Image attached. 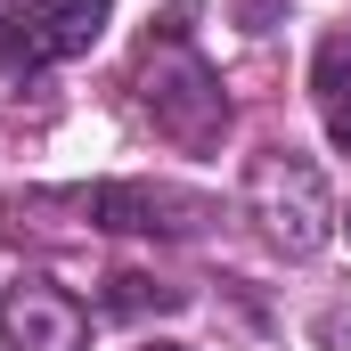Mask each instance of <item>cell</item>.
Returning a JSON list of instances; mask_svg holds the SVG:
<instances>
[{
    "instance_id": "8992f818",
    "label": "cell",
    "mask_w": 351,
    "mask_h": 351,
    "mask_svg": "<svg viewBox=\"0 0 351 351\" xmlns=\"http://www.w3.org/2000/svg\"><path fill=\"white\" fill-rule=\"evenodd\" d=\"M180 302H188L180 286H156V278H139V269L106 278V311H114V319H139V311H180Z\"/></svg>"
},
{
    "instance_id": "52a82bcc",
    "label": "cell",
    "mask_w": 351,
    "mask_h": 351,
    "mask_svg": "<svg viewBox=\"0 0 351 351\" xmlns=\"http://www.w3.org/2000/svg\"><path fill=\"white\" fill-rule=\"evenodd\" d=\"M311 90H319L327 106H343V98H351V41H327V49H319V66H311Z\"/></svg>"
},
{
    "instance_id": "5b68a950",
    "label": "cell",
    "mask_w": 351,
    "mask_h": 351,
    "mask_svg": "<svg viewBox=\"0 0 351 351\" xmlns=\"http://www.w3.org/2000/svg\"><path fill=\"white\" fill-rule=\"evenodd\" d=\"M82 204H90V221H98V229H164L156 213H164L172 196H156V188H90Z\"/></svg>"
},
{
    "instance_id": "30bf717a",
    "label": "cell",
    "mask_w": 351,
    "mask_h": 351,
    "mask_svg": "<svg viewBox=\"0 0 351 351\" xmlns=\"http://www.w3.org/2000/svg\"><path fill=\"white\" fill-rule=\"evenodd\" d=\"M343 229H351V213H343Z\"/></svg>"
},
{
    "instance_id": "6da1fadb",
    "label": "cell",
    "mask_w": 351,
    "mask_h": 351,
    "mask_svg": "<svg viewBox=\"0 0 351 351\" xmlns=\"http://www.w3.org/2000/svg\"><path fill=\"white\" fill-rule=\"evenodd\" d=\"M245 196H254V213H262L269 245H286V254H319L327 229H335L327 180H319L311 156H294V147H269L262 164L245 172Z\"/></svg>"
},
{
    "instance_id": "3957f363",
    "label": "cell",
    "mask_w": 351,
    "mask_h": 351,
    "mask_svg": "<svg viewBox=\"0 0 351 351\" xmlns=\"http://www.w3.org/2000/svg\"><path fill=\"white\" fill-rule=\"evenodd\" d=\"M106 0H25L16 16H8V74L16 66H58V58H82L90 41L106 33Z\"/></svg>"
},
{
    "instance_id": "7a4b0ae2",
    "label": "cell",
    "mask_w": 351,
    "mask_h": 351,
    "mask_svg": "<svg viewBox=\"0 0 351 351\" xmlns=\"http://www.w3.org/2000/svg\"><path fill=\"white\" fill-rule=\"evenodd\" d=\"M139 90H147V114H156V131H164L172 147H188V156L221 147V131H229V98H221V82H213L204 58H188V49L147 58Z\"/></svg>"
},
{
    "instance_id": "9c48e42d",
    "label": "cell",
    "mask_w": 351,
    "mask_h": 351,
    "mask_svg": "<svg viewBox=\"0 0 351 351\" xmlns=\"http://www.w3.org/2000/svg\"><path fill=\"white\" fill-rule=\"evenodd\" d=\"M147 351H180V343H147Z\"/></svg>"
},
{
    "instance_id": "277c9868",
    "label": "cell",
    "mask_w": 351,
    "mask_h": 351,
    "mask_svg": "<svg viewBox=\"0 0 351 351\" xmlns=\"http://www.w3.org/2000/svg\"><path fill=\"white\" fill-rule=\"evenodd\" d=\"M0 335L8 351H90V311L49 278H16L0 302Z\"/></svg>"
},
{
    "instance_id": "ba28073f",
    "label": "cell",
    "mask_w": 351,
    "mask_h": 351,
    "mask_svg": "<svg viewBox=\"0 0 351 351\" xmlns=\"http://www.w3.org/2000/svg\"><path fill=\"white\" fill-rule=\"evenodd\" d=\"M327 139L351 156V98H343V106H327Z\"/></svg>"
}]
</instances>
